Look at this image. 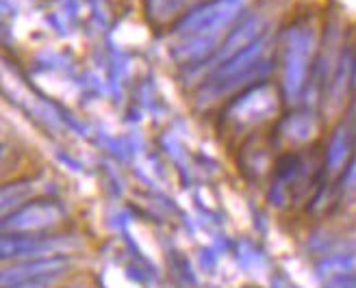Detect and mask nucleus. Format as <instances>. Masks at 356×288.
<instances>
[{
    "instance_id": "7",
    "label": "nucleus",
    "mask_w": 356,
    "mask_h": 288,
    "mask_svg": "<svg viewBox=\"0 0 356 288\" xmlns=\"http://www.w3.org/2000/svg\"><path fill=\"white\" fill-rule=\"evenodd\" d=\"M350 154V139H348V130L343 128H337L332 139H330V146H328V165L330 169H341L346 158Z\"/></svg>"
},
{
    "instance_id": "8",
    "label": "nucleus",
    "mask_w": 356,
    "mask_h": 288,
    "mask_svg": "<svg viewBox=\"0 0 356 288\" xmlns=\"http://www.w3.org/2000/svg\"><path fill=\"white\" fill-rule=\"evenodd\" d=\"M284 133H289V137L296 141H307L315 133V121L309 115H296L284 126Z\"/></svg>"
},
{
    "instance_id": "9",
    "label": "nucleus",
    "mask_w": 356,
    "mask_h": 288,
    "mask_svg": "<svg viewBox=\"0 0 356 288\" xmlns=\"http://www.w3.org/2000/svg\"><path fill=\"white\" fill-rule=\"evenodd\" d=\"M324 288H356V276H339V278H330Z\"/></svg>"
},
{
    "instance_id": "5",
    "label": "nucleus",
    "mask_w": 356,
    "mask_h": 288,
    "mask_svg": "<svg viewBox=\"0 0 356 288\" xmlns=\"http://www.w3.org/2000/svg\"><path fill=\"white\" fill-rule=\"evenodd\" d=\"M274 106V98L267 89H257L254 94H248L243 100L237 102L235 115L239 119H250V117H263L259 113H267Z\"/></svg>"
},
{
    "instance_id": "2",
    "label": "nucleus",
    "mask_w": 356,
    "mask_h": 288,
    "mask_svg": "<svg viewBox=\"0 0 356 288\" xmlns=\"http://www.w3.org/2000/svg\"><path fill=\"white\" fill-rule=\"evenodd\" d=\"M61 219V210L57 204L50 202H38L24 208H17L3 219V232L5 234H26L38 232L44 228L55 226Z\"/></svg>"
},
{
    "instance_id": "3",
    "label": "nucleus",
    "mask_w": 356,
    "mask_h": 288,
    "mask_svg": "<svg viewBox=\"0 0 356 288\" xmlns=\"http://www.w3.org/2000/svg\"><path fill=\"white\" fill-rule=\"evenodd\" d=\"M70 266V260L65 256H50V258H26L17 260L3 269V288H11L20 282L35 280V278H48V276H63Z\"/></svg>"
},
{
    "instance_id": "6",
    "label": "nucleus",
    "mask_w": 356,
    "mask_h": 288,
    "mask_svg": "<svg viewBox=\"0 0 356 288\" xmlns=\"http://www.w3.org/2000/svg\"><path fill=\"white\" fill-rule=\"evenodd\" d=\"M319 273L324 278H339L356 273V254H337L319 262Z\"/></svg>"
},
{
    "instance_id": "4",
    "label": "nucleus",
    "mask_w": 356,
    "mask_h": 288,
    "mask_svg": "<svg viewBox=\"0 0 356 288\" xmlns=\"http://www.w3.org/2000/svg\"><path fill=\"white\" fill-rule=\"evenodd\" d=\"M307 67H309V42L302 40L291 44L287 63H284V92L287 96H298L300 89L305 87L307 78Z\"/></svg>"
},
{
    "instance_id": "1",
    "label": "nucleus",
    "mask_w": 356,
    "mask_h": 288,
    "mask_svg": "<svg viewBox=\"0 0 356 288\" xmlns=\"http://www.w3.org/2000/svg\"><path fill=\"white\" fill-rule=\"evenodd\" d=\"M79 243L65 237H24V234H5L0 249L5 260H26V258H50L61 256L74 249Z\"/></svg>"
}]
</instances>
